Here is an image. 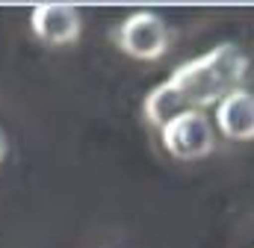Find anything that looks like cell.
<instances>
[{
	"instance_id": "obj_1",
	"label": "cell",
	"mask_w": 254,
	"mask_h": 248,
	"mask_svg": "<svg viewBox=\"0 0 254 248\" xmlns=\"http://www.w3.org/2000/svg\"><path fill=\"white\" fill-rule=\"evenodd\" d=\"M246 74H249V57L234 42H222L195 60L181 62L172 71L169 83L184 98L187 110H204L219 104L234 89H240Z\"/></svg>"
},
{
	"instance_id": "obj_2",
	"label": "cell",
	"mask_w": 254,
	"mask_h": 248,
	"mask_svg": "<svg viewBox=\"0 0 254 248\" xmlns=\"http://www.w3.org/2000/svg\"><path fill=\"white\" fill-rule=\"evenodd\" d=\"M113 42L133 60L154 62L169 51V27L154 9H136L113 30Z\"/></svg>"
},
{
	"instance_id": "obj_3",
	"label": "cell",
	"mask_w": 254,
	"mask_h": 248,
	"mask_svg": "<svg viewBox=\"0 0 254 248\" xmlns=\"http://www.w3.org/2000/svg\"><path fill=\"white\" fill-rule=\"evenodd\" d=\"M163 148L178 160H201L216 151V133L204 110H184L160 127Z\"/></svg>"
},
{
	"instance_id": "obj_4",
	"label": "cell",
	"mask_w": 254,
	"mask_h": 248,
	"mask_svg": "<svg viewBox=\"0 0 254 248\" xmlns=\"http://www.w3.org/2000/svg\"><path fill=\"white\" fill-rule=\"evenodd\" d=\"M30 30L39 42L51 48H68L83 33L80 9L71 3H42L30 12Z\"/></svg>"
},
{
	"instance_id": "obj_5",
	"label": "cell",
	"mask_w": 254,
	"mask_h": 248,
	"mask_svg": "<svg viewBox=\"0 0 254 248\" xmlns=\"http://www.w3.org/2000/svg\"><path fill=\"white\" fill-rule=\"evenodd\" d=\"M216 124L219 130L234 142H252L254 139V92L234 89L216 104Z\"/></svg>"
},
{
	"instance_id": "obj_6",
	"label": "cell",
	"mask_w": 254,
	"mask_h": 248,
	"mask_svg": "<svg viewBox=\"0 0 254 248\" xmlns=\"http://www.w3.org/2000/svg\"><path fill=\"white\" fill-rule=\"evenodd\" d=\"M184 110H187V104H184V98L172 89L169 80L157 83V86L145 95V101H142V113H145V119H148V124H154L157 130L169 122V119H175L178 113H184Z\"/></svg>"
},
{
	"instance_id": "obj_7",
	"label": "cell",
	"mask_w": 254,
	"mask_h": 248,
	"mask_svg": "<svg viewBox=\"0 0 254 248\" xmlns=\"http://www.w3.org/2000/svg\"><path fill=\"white\" fill-rule=\"evenodd\" d=\"M6 151H9V142H6V133L0 130V163L6 160Z\"/></svg>"
}]
</instances>
